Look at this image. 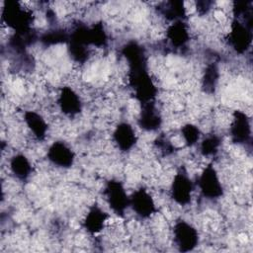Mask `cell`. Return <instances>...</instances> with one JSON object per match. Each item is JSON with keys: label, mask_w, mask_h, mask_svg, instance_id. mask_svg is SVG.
Listing matches in <instances>:
<instances>
[{"label": "cell", "mask_w": 253, "mask_h": 253, "mask_svg": "<svg viewBox=\"0 0 253 253\" xmlns=\"http://www.w3.org/2000/svg\"><path fill=\"white\" fill-rule=\"evenodd\" d=\"M103 196L113 212L119 216H124L129 209V196L124 184L119 180L108 181L104 187Z\"/></svg>", "instance_id": "1"}, {"label": "cell", "mask_w": 253, "mask_h": 253, "mask_svg": "<svg viewBox=\"0 0 253 253\" xmlns=\"http://www.w3.org/2000/svg\"><path fill=\"white\" fill-rule=\"evenodd\" d=\"M195 190V183L189 177L184 169H180L174 174L170 184V196L172 200L179 206H187L191 203L193 193Z\"/></svg>", "instance_id": "4"}, {"label": "cell", "mask_w": 253, "mask_h": 253, "mask_svg": "<svg viewBox=\"0 0 253 253\" xmlns=\"http://www.w3.org/2000/svg\"><path fill=\"white\" fill-rule=\"evenodd\" d=\"M23 121L28 131L35 140L42 141L45 139L48 133V124L42 114L34 110L25 111L23 114Z\"/></svg>", "instance_id": "11"}, {"label": "cell", "mask_w": 253, "mask_h": 253, "mask_svg": "<svg viewBox=\"0 0 253 253\" xmlns=\"http://www.w3.org/2000/svg\"><path fill=\"white\" fill-rule=\"evenodd\" d=\"M198 144H199L198 147H199L200 154L203 155L204 157L210 158V157H214L218 153L221 140L219 136L211 133V134H207L203 138H201Z\"/></svg>", "instance_id": "15"}, {"label": "cell", "mask_w": 253, "mask_h": 253, "mask_svg": "<svg viewBox=\"0 0 253 253\" xmlns=\"http://www.w3.org/2000/svg\"><path fill=\"white\" fill-rule=\"evenodd\" d=\"M231 140L236 144H246L251 140V122L246 113L236 110L231 114L228 124Z\"/></svg>", "instance_id": "5"}, {"label": "cell", "mask_w": 253, "mask_h": 253, "mask_svg": "<svg viewBox=\"0 0 253 253\" xmlns=\"http://www.w3.org/2000/svg\"><path fill=\"white\" fill-rule=\"evenodd\" d=\"M129 209L136 216L146 219L157 212V208L152 195L144 188L136 189L129 196Z\"/></svg>", "instance_id": "6"}, {"label": "cell", "mask_w": 253, "mask_h": 253, "mask_svg": "<svg viewBox=\"0 0 253 253\" xmlns=\"http://www.w3.org/2000/svg\"><path fill=\"white\" fill-rule=\"evenodd\" d=\"M197 186L205 199L217 200L223 195V185L218 172L212 163L208 164L202 170L198 180Z\"/></svg>", "instance_id": "2"}, {"label": "cell", "mask_w": 253, "mask_h": 253, "mask_svg": "<svg viewBox=\"0 0 253 253\" xmlns=\"http://www.w3.org/2000/svg\"><path fill=\"white\" fill-rule=\"evenodd\" d=\"M55 105L65 116L75 117L82 111L83 103L80 95L70 86L60 87L55 95Z\"/></svg>", "instance_id": "7"}, {"label": "cell", "mask_w": 253, "mask_h": 253, "mask_svg": "<svg viewBox=\"0 0 253 253\" xmlns=\"http://www.w3.org/2000/svg\"><path fill=\"white\" fill-rule=\"evenodd\" d=\"M189 25L184 21H177L170 23L165 30L166 42L172 48L181 49L186 46L191 39Z\"/></svg>", "instance_id": "12"}, {"label": "cell", "mask_w": 253, "mask_h": 253, "mask_svg": "<svg viewBox=\"0 0 253 253\" xmlns=\"http://www.w3.org/2000/svg\"><path fill=\"white\" fill-rule=\"evenodd\" d=\"M172 238L174 246L181 252L192 251L199 244L198 229L184 219L175 221L172 229Z\"/></svg>", "instance_id": "3"}, {"label": "cell", "mask_w": 253, "mask_h": 253, "mask_svg": "<svg viewBox=\"0 0 253 253\" xmlns=\"http://www.w3.org/2000/svg\"><path fill=\"white\" fill-rule=\"evenodd\" d=\"M180 134L184 144H186L187 146H194L199 143L202 132L197 125L188 123L181 127Z\"/></svg>", "instance_id": "16"}, {"label": "cell", "mask_w": 253, "mask_h": 253, "mask_svg": "<svg viewBox=\"0 0 253 253\" xmlns=\"http://www.w3.org/2000/svg\"><path fill=\"white\" fill-rule=\"evenodd\" d=\"M110 219V214L98 205H92L83 217L82 225L90 235H97L102 232Z\"/></svg>", "instance_id": "9"}, {"label": "cell", "mask_w": 253, "mask_h": 253, "mask_svg": "<svg viewBox=\"0 0 253 253\" xmlns=\"http://www.w3.org/2000/svg\"><path fill=\"white\" fill-rule=\"evenodd\" d=\"M9 170L15 178L20 181H25L32 175V162L23 153L14 154L9 159Z\"/></svg>", "instance_id": "14"}, {"label": "cell", "mask_w": 253, "mask_h": 253, "mask_svg": "<svg viewBox=\"0 0 253 253\" xmlns=\"http://www.w3.org/2000/svg\"><path fill=\"white\" fill-rule=\"evenodd\" d=\"M46 157L51 164L62 169L72 167L75 161V153L73 149L63 140L54 141L47 148Z\"/></svg>", "instance_id": "8"}, {"label": "cell", "mask_w": 253, "mask_h": 253, "mask_svg": "<svg viewBox=\"0 0 253 253\" xmlns=\"http://www.w3.org/2000/svg\"><path fill=\"white\" fill-rule=\"evenodd\" d=\"M112 140L118 149L123 152H127L135 146L137 135L130 124L121 122L115 126L112 132Z\"/></svg>", "instance_id": "10"}, {"label": "cell", "mask_w": 253, "mask_h": 253, "mask_svg": "<svg viewBox=\"0 0 253 253\" xmlns=\"http://www.w3.org/2000/svg\"><path fill=\"white\" fill-rule=\"evenodd\" d=\"M137 124L142 129L147 131H154L161 126L162 116L154 101L141 104Z\"/></svg>", "instance_id": "13"}]
</instances>
